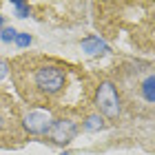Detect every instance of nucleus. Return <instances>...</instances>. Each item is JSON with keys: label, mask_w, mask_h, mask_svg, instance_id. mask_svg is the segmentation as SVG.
<instances>
[{"label": "nucleus", "mask_w": 155, "mask_h": 155, "mask_svg": "<svg viewBox=\"0 0 155 155\" xmlns=\"http://www.w3.org/2000/svg\"><path fill=\"white\" fill-rule=\"evenodd\" d=\"M67 84V71L60 64L45 62V64L31 67L27 73V82H20V91H25L31 100H45V97H55Z\"/></svg>", "instance_id": "nucleus-1"}, {"label": "nucleus", "mask_w": 155, "mask_h": 155, "mask_svg": "<svg viewBox=\"0 0 155 155\" xmlns=\"http://www.w3.org/2000/svg\"><path fill=\"white\" fill-rule=\"evenodd\" d=\"M95 109L107 120H117L122 115V100H120L117 87L111 80H104L97 84L95 91Z\"/></svg>", "instance_id": "nucleus-2"}, {"label": "nucleus", "mask_w": 155, "mask_h": 155, "mask_svg": "<svg viewBox=\"0 0 155 155\" xmlns=\"http://www.w3.org/2000/svg\"><path fill=\"white\" fill-rule=\"evenodd\" d=\"M78 129H80V126H78L75 120H71V117H58V120L51 122V129H49L47 135L51 137L53 144L64 146V144H69L78 135Z\"/></svg>", "instance_id": "nucleus-3"}, {"label": "nucleus", "mask_w": 155, "mask_h": 155, "mask_svg": "<svg viewBox=\"0 0 155 155\" xmlns=\"http://www.w3.org/2000/svg\"><path fill=\"white\" fill-rule=\"evenodd\" d=\"M51 115L47 113V111H29L25 117H22V124L27 133H31V135H47L49 129H51Z\"/></svg>", "instance_id": "nucleus-4"}, {"label": "nucleus", "mask_w": 155, "mask_h": 155, "mask_svg": "<svg viewBox=\"0 0 155 155\" xmlns=\"http://www.w3.org/2000/svg\"><path fill=\"white\" fill-rule=\"evenodd\" d=\"M137 93L146 104H155V71L146 73L142 80L137 82Z\"/></svg>", "instance_id": "nucleus-5"}, {"label": "nucleus", "mask_w": 155, "mask_h": 155, "mask_svg": "<svg viewBox=\"0 0 155 155\" xmlns=\"http://www.w3.org/2000/svg\"><path fill=\"white\" fill-rule=\"evenodd\" d=\"M80 45H82V51H87L89 55H102L109 51V45L100 36H87Z\"/></svg>", "instance_id": "nucleus-6"}, {"label": "nucleus", "mask_w": 155, "mask_h": 155, "mask_svg": "<svg viewBox=\"0 0 155 155\" xmlns=\"http://www.w3.org/2000/svg\"><path fill=\"white\" fill-rule=\"evenodd\" d=\"M82 129H84V131H89V133L104 129V117H102L100 113H91V115L82 122Z\"/></svg>", "instance_id": "nucleus-7"}, {"label": "nucleus", "mask_w": 155, "mask_h": 155, "mask_svg": "<svg viewBox=\"0 0 155 155\" xmlns=\"http://www.w3.org/2000/svg\"><path fill=\"white\" fill-rule=\"evenodd\" d=\"M16 36H18V31L13 29V27H5V29L0 31V40L2 42H16Z\"/></svg>", "instance_id": "nucleus-8"}, {"label": "nucleus", "mask_w": 155, "mask_h": 155, "mask_svg": "<svg viewBox=\"0 0 155 155\" xmlns=\"http://www.w3.org/2000/svg\"><path fill=\"white\" fill-rule=\"evenodd\" d=\"M13 7H16V11H18V18H27L29 16V5L22 2V0H13Z\"/></svg>", "instance_id": "nucleus-9"}, {"label": "nucleus", "mask_w": 155, "mask_h": 155, "mask_svg": "<svg viewBox=\"0 0 155 155\" xmlns=\"http://www.w3.org/2000/svg\"><path fill=\"white\" fill-rule=\"evenodd\" d=\"M16 45H18L20 49L29 47V45H31V36H29V33H18V36H16Z\"/></svg>", "instance_id": "nucleus-10"}, {"label": "nucleus", "mask_w": 155, "mask_h": 155, "mask_svg": "<svg viewBox=\"0 0 155 155\" xmlns=\"http://www.w3.org/2000/svg\"><path fill=\"white\" fill-rule=\"evenodd\" d=\"M7 126H9V117L5 115V111L0 109V135H2V133L7 131Z\"/></svg>", "instance_id": "nucleus-11"}, {"label": "nucleus", "mask_w": 155, "mask_h": 155, "mask_svg": "<svg viewBox=\"0 0 155 155\" xmlns=\"http://www.w3.org/2000/svg\"><path fill=\"white\" fill-rule=\"evenodd\" d=\"M7 73H9V62L0 58V80H5V78H7Z\"/></svg>", "instance_id": "nucleus-12"}, {"label": "nucleus", "mask_w": 155, "mask_h": 155, "mask_svg": "<svg viewBox=\"0 0 155 155\" xmlns=\"http://www.w3.org/2000/svg\"><path fill=\"white\" fill-rule=\"evenodd\" d=\"M2 29H5V18L0 16V31H2Z\"/></svg>", "instance_id": "nucleus-13"}, {"label": "nucleus", "mask_w": 155, "mask_h": 155, "mask_svg": "<svg viewBox=\"0 0 155 155\" xmlns=\"http://www.w3.org/2000/svg\"><path fill=\"white\" fill-rule=\"evenodd\" d=\"M62 155H69V153H62Z\"/></svg>", "instance_id": "nucleus-14"}]
</instances>
